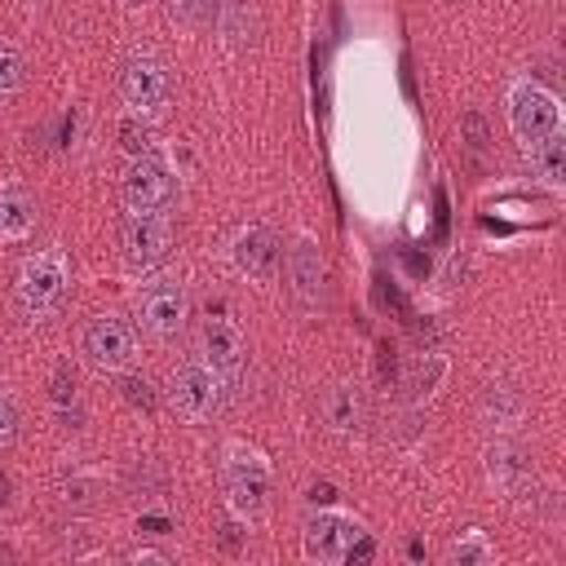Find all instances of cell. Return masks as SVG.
<instances>
[{
	"instance_id": "cell-1",
	"label": "cell",
	"mask_w": 566,
	"mask_h": 566,
	"mask_svg": "<svg viewBox=\"0 0 566 566\" xmlns=\"http://www.w3.org/2000/svg\"><path fill=\"white\" fill-rule=\"evenodd\" d=\"M66 292H71V252H66L62 243L35 248V252L18 265L13 301H18V314H22L31 327L57 318L62 305H66Z\"/></svg>"
},
{
	"instance_id": "cell-2",
	"label": "cell",
	"mask_w": 566,
	"mask_h": 566,
	"mask_svg": "<svg viewBox=\"0 0 566 566\" xmlns=\"http://www.w3.org/2000/svg\"><path fill=\"white\" fill-rule=\"evenodd\" d=\"M221 486H226V500L239 517H261L270 509V495H274V469H270V455L256 447V442H226L221 451Z\"/></svg>"
},
{
	"instance_id": "cell-3",
	"label": "cell",
	"mask_w": 566,
	"mask_h": 566,
	"mask_svg": "<svg viewBox=\"0 0 566 566\" xmlns=\"http://www.w3.org/2000/svg\"><path fill=\"white\" fill-rule=\"evenodd\" d=\"M226 394H230L226 376H221L203 354L181 358V363L172 367V376H168V407H172L186 424H208V420H217L221 407H226Z\"/></svg>"
},
{
	"instance_id": "cell-4",
	"label": "cell",
	"mask_w": 566,
	"mask_h": 566,
	"mask_svg": "<svg viewBox=\"0 0 566 566\" xmlns=\"http://www.w3.org/2000/svg\"><path fill=\"white\" fill-rule=\"evenodd\" d=\"M119 102L137 115V119H155L168 111L172 102V75H168V62L150 49H137L119 62Z\"/></svg>"
},
{
	"instance_id": "cell-5",
	"label": "cell",
	"mask_w": 566,
	"mask_h": 566,
	"mask_svg": "<svg viewBox=\"0 0 566 566\" xmlns=\"http://www.w3.org/2000/svg\"><path fill=\"white\" fill-rule=\"evenodd\" d=\"M80 354H84V363L93 371L119 376V371H128L137 363V332L119 314H97L80 332Z\"/></svg>"
},
{
	"instance_id": "cell-6",
	"label": "cell",
	"mask_w": 566,
	"mask_h": 566,
	"mask_svg": "<svg viewBox=\"0 0 566 566\" xmlns=\"http://www.w3.org/2000/svg\"><path fill=\"white\" fill-rule=\"evenodd\" d=\"M371 553H376V539L358 522H349L340 513H314L305 522V557L354 566V562H367Z\"/></svg>"
},
{
	"instance_id": "cell-7",
	"label": "cell",
	"mask_w": 566,
	"mask_h": 566,
	"mask_svg": "<svg viewBox=\"0 0 566 566\" xmlns=\"http://www.w3.org/2000/svg\"><path fill=\"white\" fill-rule=\"evenodd\" d=\"M172 243H177L172 212H128L124 226H119L124 261H128L137 274H142V270H159V265L172 256Z\"/></svg>"
},
{
	"instance_id": "cell-8",
	"label": "cell",
	"mask_w": 566,
	"mask_h": 566,
	"mask_svg": "<svg viewBox=\"0 0 566 566\" xmlns=\"http://www.w3.org/2000/svg\"><path fill=\"white\" fill-rule=\"evenodd\" d=\"M137 323L155 340H177L190 323V296H186L181 279H150L137 292Z\"/></svg>"
},
{
	"instance_id": "cell-9",
	"label": "cell",
	"mask_w": 566,
	"mask_h": 566,
	"mask_svg": "<svg viewBox=\"0 0 566 566\" xmlns=\"http://www.w3.org/2000/svg\"><path fill=\"white\" fill-rule=\"evenodd\" d=\"M504 106H509V124H513V133H517L522 146L562 133V102L539 80H531V75L509 88V102Z\"/></svg>"
},
{
	"instance_id": "cell-10",
	"label": "cell",
	"mask_w": 566,
	"mask_h": 566,
	"mask_svg": "<svg viewBox=\"0 0 566 566\" xmlns=\"http://www.w3.org/2000/svg\"><path fill=\"white\" fill-rule=\"evenodd\" d=\"M221 376H226V385L234 389L239 385V376H243V358H248V336H243V327H239V318L226 310V305H208V318H203V349H199Z\"/></svg>"
},
{
	"instance_id": "cell-11",
	"label": "cell",
	"mask_w": 566,
	"mask_h": 566,
	"mask_svg": "<svg viewBox=\"0 0 566 566\" xmlns=\"http://www.w3.org/2000/svg\"><path fill=\"white\" fill-rule=\"evenodd\" d=\"M119 195H124V208L128 212H168L172 199H177V181H172V172L159 159L137 155L128 164V172H124Z\"/></svg>"
},
{
	"instance_id": "cell-12",
	"label": "cell",
	"mask_w": 566,
	"mask_h": 566,
	"mask_svg": "<svg viewBox=\"0 0 566 566\" xmlns=\"http://www.w3.org/2000/svg\"><path fill=\"white\" fill-rule=\"evenodd\" d=\"M287 287L305 310H318L327 301V256L310 234L287 248Z\"/></svg>"
},
{
	"instance_id": "cell-13",
	"label": "cell",
	"mask_w": 566,
	"mask_h": 566,
	"mask_svg": "<svg viewBox=\"0 0 566 566\" xmlns=\"http://www.w3.org/2000/svg\"><path fill=\"white\" fill-rule=\"evenodd\" d=\"M486 478L504 495H513V500H522L526 491L535 495V464H531L526 447L513 442V438H504V433H495V442L486 447Z\"/></svg>"
},
{
	"instance_id": "cell-14",
	"label": "cell",
	"mask_w": 566,
	"mask_h": 566,
	"mask_svg": "<svg viewBox=\"0 0 566 566\" xmlns=\"http://www.w3.org/2000/svg\"><path fill=\"white\" fill-rule=\"evenodd\" d=\"M522 411H526V398H522V389L509 385V380L482 385V394H478V402H473V416H478V424H482L486 433H509V429H517Z\"/></svg>"
},
{
	"instance_id": "cell-15",
	"label": "cell",
	"mask_w": 566,
	"mask_h": 566,
	"mask_svg": "<svg viewBox=\"0 0 566 566\" xmlns=\"http://www.w3.org/2000/svg\"><path fill=\"white\" fill-rule=\"evenodd\" d=\"M318 416H323V424H327L332 433L354 438V433H363V424H367V398H363L358 385H327V389L318 394Z\"/></svg>"
},
{
	"instance_id": "cell-16",
	"label": "cell",
	"mask_w": 566,
	"mask_h": 566,
	"mask_svg": "<svg viewBox=\"0 0 566 566\" xmlns=\"http://www.w3.org/2000/svg\"><path fill=\"white\" fill-rule=\"evenodd\" d=\"M279 261H283V243H279V234H274L270 226H248V230H239V239H234V265H239L243 274L270 279V274L279 270Z\"/></svg>"
},
{
	"instance_id": "cell-17",
	"label": "cell",
	"mask_w": 566,
	"mask_h": 566,
	"mask_svg": "<svg viewBox=\"0 0 566 566\" xmlns=\"http://www.w3.org/2000/svg\"><path fill=\"white\" fill-rule=\"evenodd\" d=\"M40 208L22 181H0V243H27L35 234Z\"/></svg>"
},
{
	"instance_id": "cell-18",
	"label": "cell",
	"mask_w": 566,
	"mask_h": 566,
	"mask_svg": "<svg viewBox=\"0 0 566 566\" xmlns=\"http://www.w3.org/2000/svg\"><path fill=\"white\" fill-rule=\"evenodd\" d=\"M217 27H221V40L230 49H256L261 44V13L252 0H221L217 9Z\"/></svg>"
},
{
	"instance_id": "cell-19",
	"label": "cell",
	"mask_w": 566,
	"mask_h": 566,
	"mask_svg": "<svg viewBox=\"0 0 566 566\" xmlns=\"http://www.w3.org/2000/svg\"><path fill=\"white\" fill-rule=\"evenodd\" d=\"M526 164L548 186H562V177H566V142H562V133L539 137V142H526Z\"/></svg>"
},
{
	"instance_id": "cell-20",
	"label": "cell",
	"mask_w": 566,
	"mask_h": 566,
	"mask_svg": "<svg viewBox=\"0 0 566 566\" xmlns=\"http://www.w3.org/2000/svg\"><path fill=\"white\" fill-rule=\"evenodd\" d=\"M119 486L128 491V495H164L168 491V473L155 464V460H133L128 469H124V478H119Z\"/></svg>"
},
{
	"instance_id": "cell-21",
	"label": "cell",
	"mask_w": 566,
	"mask_h": 566,
	"mask_svg": "<svg viewBox=\"0 0 566 566\" xmlns=\"http://www.w3.org/2000/svg\"><path fill=\"white\" fill-rule=\"evenodd\" d=\"M119 376H124V380H119V394H124V402L150 416V411L159 407V394H155V385H150L146 376H137V371H119Z\"/></svg>"
},
{
	"instance_id": "cell-22",
	"label": "cell",
	"mask_w": 566,
	"mask_h": 566,
	"mask_svg": "<svg viewBox=\"0 0 566 566\" xmlns=\"http://www.w3.org/2000/svg\"><path fill=\"white\" fill-rule=\"evenodd\" d=\"M212 13H217V0H168V18L181 22V27H190V31L208 27Z\"/></svg>"
},
{
	"instance_id": "cell-23",
	"label": "cell",
	"mask_w": 566,
	"mask_h": 566,
	"mask_svg": "<svg viewBox=\"0 0 566 566\" xmlns=\"http://www.w3.org/2000/svg\"><path fill=\"white\" fill-rule=\"evenodd\" d=\"M22 80H27V62H22V53H18L9 40H0V97L18 93Z\"/></svg>"
},
{
	"instance_id": "cell-24",
	"label": "cell",
	"mask_w": 566,
	"mask_h": 566,
	"mask_svg": "<svg viewBox=\"0 0 566 566\" xmlns=\"http://www.w3.org/2000/svg\"><path fill=\"white\" fill-rule=\"evenodd\" d=\"M486 557H491V544H486V535H482L478 526H469V531L451 544V562H460V566H464V562H486Z\"/></svg>"
},
{
	"instance_id": "cell-25",
	"label": "cell",
	"mask_w": 566,
	"mask_h": 566,
	"mask_svg": "<svg viewBox=\"0 0 566 566\" xmlns=\"http://www.w3.org/2000/svg\"><path fill=\"white\" fill-rule=\"evenodd\" d=\"M460 133H464V146H469V155H473V164L486 155V119L478 115V111H464V119H460Z\"/></svg>"
},
{
	"instance_id": "cell-26",
	"label": "cell",
	"mask_w": 566,
	"mask_h": 566,
	"mask_svg": "<svg viewBox=\"0 0 566 566\" xmlns=\"http://www.w3.org/2000/svg\"><path fill=\"white\" fill-rule=\"evenodd\" d=\"M49 398H53V407L57 411H66L71 402H75V371L62 363V367H53V376H49Z\"/></svg>"
},
{
	"instance_id": "cell-27",
	"label": "cell",
	"mask_w": 566,
	"mask_h": 566,
	"mask_svg": "<svg viewBox=\"0 0 566 566\" xmlns=\"http://www.w3.org/2000/svg\"><path fill=\"white\" fill-rule=\"evenodd\" d=\"M18 433H22V416H18L13 398H4V394H0V455L18 447Z\"/></svg>"
},
{
	"instance_id": "cell-28",
	"label": "cell",
	"mask_w": 566,
	"mask_h": 566,
	"mask_svg": "<svg viewBox=\"0 0 566 566\" xmlns=\"http://www.w3.org/2000/svg\"><path fill=\"white\" fill-rule=\"evenodd\" d=\"M119 146H124V155H146V146H150V133H146V124H137V119H124L119 124Z\"/></svg>"
},
{
	"instance_id": "cell-29",
	"label": "cell",
	"mask_w": 566,
	"mask_h": 566,
	"mask_svg": "<svg viewBox=\"0 0 566 566\" xmlns=\"http://www.w3.org/2000/svg\"><path fill=\"white\" fill-rule=\"evenodd\" d=\"M93 495H97V482H88V478H71V482L62 486V500H66L71 509H84V504H93Z\"/></svg>"
},
{
	"instance_id": "cell-30",
	"label": "cell",
	"mask_w": 566,
	"mask_h": 566,
	"mask_svg": "<svg viewBox=\"0 0 566 566\" xmlns=\"http://www.w3.org/2000/svg\"><path fill=\"white\" fill-rule=\"evenodd\" d=\"M217 544H221V553H239V548H243V526L226 517V522L217 526Z\"/></svg>"
},
{
	"instance_id": "cell-31",
	"label": "cell",
	"mask_w": 566,
	"mask_h": 566,
	"mask_svg": "<svg viewBox=\"0 0 566 566\" xmlns=\"http://www.w3.org/2000/svg\"><path fill=\"white\" fill-rule=\"evenodd\" d=\"M137 531H142V535H168V531H172V522H168L164 513H142Z\"/></svg>"
},
{
	"instance_id": "cell-32",
	"label": "cell",
	"mask_w": 566,
	"mask_h": 566,
	"mask_svg": "<svg viewBox=\"0 0 566 566\" xmlns=\"http://www.w3.org/2000/svg\"><path fill=\"white\" fill-rule=\"evenodd\" d=\"M13 504V478L0 469V509H9Z\"/></svg>"
},
{
	"instance_id": "cell-33",
	"label": "cell",
	"mask_w": 566,
	"mask_h": 566,
	"mask_svg": "<svg viewBox=\"0 0 566 566\" xmlns=\"http://www.w3.org/2000/svg\"><path fill=\"white\" fill-rule=\"evenodd\" d=\"M128 557H133V562H168L164 553H150V548H133Z\"/></svg>"
},
{
	"instance_id": "cell-34",
	"label": "cell",
	"mask_w": 566,
	"mask_h": 566,
	"mask_svg": "<svg viewBox=\"0 0 566 566\" xmlns=\"http://www.w3.org/2000/svg\"><path fill=\"white\" fill-rule=\"evenodd\" d=\"M128 4H146V0H128Z\"/></svg>"
}]
</instances>
